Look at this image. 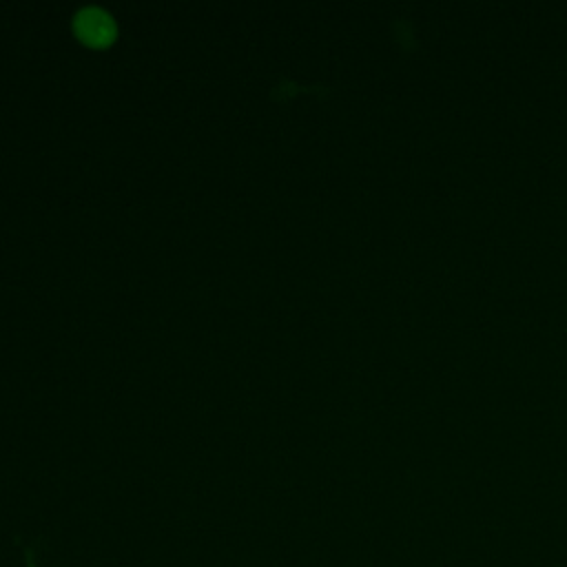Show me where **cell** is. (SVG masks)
<instances>
[{
	"label": "cell",
	"instance_id": "obj_1",
	"mask_svg": "<svg viewBox=\"0 0 567 567\" xmlns=\"http://www.w3.org/2000/svg\"><path fill=\"white\" fill-rule=\"evenodd\" d=\"M73 31L91 49H106L117 38V24L102 7H84L73 18Z\"/></svg>",
	"mask_w": 567,
	"mask_h": 567
}]
</instances>
